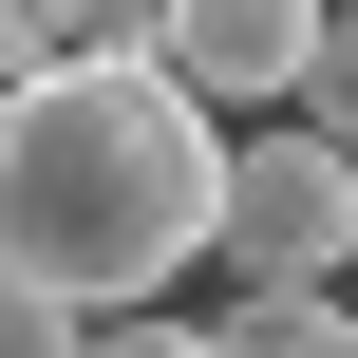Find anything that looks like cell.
Wrapping results in <instances>:
<instances>
[{"instance_id": "cell-1", "label": "cell", "mask_w": 358, "mask_h": 358, "mask_svg": "<svg viewBox=\"0 0 358 358\" xmlns=\"http://www.w3.org/2000/svg\"><path fill=\"white\" fill-rule=\"evenodd\" d=\"M208 189H227V113L132 38V57H57L0 76V283L151 302L170 264H208Z\"/></svg>"}, {"instance_id": "cell-2", "label": "cell", "mask_w": 358, "mask_h": 358, "mask_svg": "<svg viewBox=\"0 0 358 358\" xmlns=\"http://www.w3.org/2000/svg\"><path fill=\"white\" fill-rule=\"evenodd\" d=\"M208 264L227 283H340L358 264V151L302 132V113H264L227 151V189H208Z\"/></svg>"}, {"instance_id": "cell-3", "label": "cell", "mask_w": 358, "mask_h": 358, "mask_svg": "<svg viewBox=\"0 0 358 358\" xmlns=\"http://www.w3.org/2000/svg\"><path fill=\"white\" fill-rule=\"evenodd\" d=\"M151 57H170L208 113H283L302 57H321V0H151Z\"/></svg>"}, {"instance_id": "cell-4", "label": "cell", "mask_w": 358, "mask_h": 358, "mask_svg": "<svg viewBox=\"0 0 358 358\" xmlns=\"http://www.w3.org/2000/svg\"><path fill=\"white\" fill-rule=\"evenodd\" d=\"M208 340L227 358H358V302H321V283H227Z\"/></svg>"}, {"instance_id": "cell-5", "label": "cell", "mask_w": 358, "mask_h": 358, "mask_svg": "<svg viewBox=\"0 0 358 358\" xmlns=\"http://www.w3.org/2000/svg\"><path fill=\"white\" fill-rule=\"evenodd\" d=\"M151 0H0V76H57V57H132Z\"/></svg>"}, {"instance_id": "cell-6", "label": "cell", "mask_w": 358, "mask_h": 358, "mask_svg": "<svg viewBox=\"0 0 358 358\" xmlns=\"http://www.w3.org/2000/svg\"><path fill=\"white\" fill-rule=\"evenodd\" d=\"M283 113H302V132H340V151H358V19H321V57H302V94H283Z\"/></svg>"}, {"instance_id": "cell-7", "label": "cell", "mask_w": 358, "mask_h": 358, "mask_svg": "<svg viewBox=\"0 0 358 358\" xmlns=\"http://www.w3.org/2000/svg\"><path fill=\"white\" fill-rule=\"evenodd\" d=\"M0 358H94V321H76L57 283H0Z\"/></svg>"}, {"instance_id": "cell-8", "label": "cell", "mask_w": 358, "mask_h": 358, "mask_svg": "<svg viewBox=\"0 0 358 358\" xmlns=\"http://www.w3.org/2000/svg\"><path fill=\"white\" fill-rule=\"evenodd\" d=\"M94 358H227V340H208V321H132V302H113V321H94Z\"/></svg>"}, {"instance_id": "cell-9", "label": "cell", "mask_w": 358, "mask_h": 358, "mask_svg": "<svg viewBox=\"0 0 358 358\" xmlns=\"http://www.w3.org/2000/svg\"><path fill=\"white\" fill-rule=\"evenodd\" d=\"M321 19H358V0H321Z\"/></svg>"}]
</instances>
